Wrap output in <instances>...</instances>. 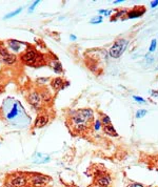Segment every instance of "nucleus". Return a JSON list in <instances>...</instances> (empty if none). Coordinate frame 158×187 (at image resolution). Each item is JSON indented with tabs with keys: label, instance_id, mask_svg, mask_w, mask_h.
<instances>
[{
	"label": "nucleus",
	"instance_id": "nucleus-1",
	"mask_svg": "<svg viewBox=\"0 0 158 187\" xmlns=\"http://www.w3.org/2000/svg\"><path fill=\"white\" fill-rule=\"evenodd\" d=\"M94 119V113L90 108L78 109L76 111H73L71 114V121L72 125L75 126L78 124H88V122H92Z\"/></svg>",
	"mask_w": 158,
	"mask_h": 187
},
{
	"label": "nucleus",
	"instance_id": "nucleus-2",
	"mask_svg": "<svg viewBox=\"0 0 158 187\" xmlns=\"http://www.w3.org/2000/svg\"><path fill=\"white\" fill-rule=\"evenodd\" d=\"M51 182V178L41 174H33L29 177V184L32 187H45Z\"/></svg>",
	"mask_w": 158,
	"mask_h": 187
},
{
	"label": "nucleus",
	"instance_id": "nucleus-3",
	"mask_svg": "<svg viewBox=\"0 0 158 187\" xmlns=\"http://www.w3.org/2000/svg\"><path fill=\"white\" fill-rule=\"evenodd\" d=\"M128 43H129V41L125 40V39H118L117 41H115L113 46L110 49V56L113 58H119L127 49Z\"/></svg>",
	"mask_w": 158,
	"mask_h": 187
},
{
	"label": "nucleus",
	"instance_id": "nucleus-4",
	"mask_svg": "<svg viewBox=\"0 0 158 187\" xmlns=\"http://www.w3.org/2000/svg\"><path fill=\"white\" fill-rule=\"evenodd\" d=\"M37 57L38 54L32 47H27L24 52H23L22 56H21V61H22L24 64L27 65H34L37 62Z\"/></svg>",
	"mask_w": 158,
	"mask_h": 187
},
{
	"label": "nucleus",
	"instance_id": "nucleus-5",
	"mask_svg": "<svg viewBox=\"0 0 158 187\" xmlns=\"http://www.w3.org/2000/svg\"><path fill=\"white\" fill-rule=\"evenodd\" d=\"M27 184H29V177L24 174H15L9 181L10 187H27Z\"/></svg>",
	"mask_w": 158,
	"mask_h": 187
},
{
	"label": "nucleus",
	"instance_id": "nucleus-6",
	"mask_svg": "<svg viewBox=\"0 0 158 187\" xmlns=\"http://www.w3.org/2000/svg\"><path fill=\"white\" fill-rule=\"evenodd\" d=\"M0 61L7 65H13L16 63L17 58L15 54L10 53L4 46L0 45Z\"/></svg>",
	"mask_w": 158,
	"mask_h": 187
},
{
	"label": "nucleus",
	"instance_id": "nucleus-7",
	"mask_svg": "<svg viewBox=\"0 0 158 187\" xmlns=\"http://www.w3.org/2000/svg\"><path fill=\"white\" fill-rule=\"evenodd\" d=\"M20 114H24V110H23L22 106L18 104V102H14L13 105H12V107L7 110L5 117H7V120L12 122V121L16 120Z\"/></svg>",
	"mask_w": 158,
	"mask_h": 187
},
{
	"label": "nucleus",
	"instance_id": "nucleus-8",
	"mask_svg": "<svg viewBox=\"0 0 158 187\" xmlns=\"http://www.w3.org/2000/svg\"><path fill=\"white\" fill-rule=\"evenodd\" d=\"M111 176L105 174V170L96 172V183L99 187H108L111 184Z\"/></svg>",
	"mask_w": 158,
	"mask_h": 187
},
{
	"label": "nucleus",
	"instance_id": "nucleus-9",
	"mask_svg": "<svg viewBox=\"0 0 158 187\" xmlns=\"http://www.w3.org/2000/svg\"><path fill=\"white\" fill-rule=\"evenodd\" d=\"M27 100H29L30 104L36 109H39L41 105V96L40 94L38 93V91H33L27 97Z\"/></svg>",
	"mask_w": 158,
	"mask_h": 187
},
{
	"label": "nucleus",
	"instance_id": "nucleus-10",
	"mask_svg": "<svg viewBox=\"0 0 158 187\" xmlns=\"http://www.w3.org/2000/svg\"><path fill=\"white\" fill-rule=\"evenodd\" d=\"M7 43V47H9L12 52H14V53H19V52L22 51V46L24 47L27 46L25 43L20 42V41H18V40H9Z\"/></svg>",
	"mask_w": 158,
	"mask_h": 187
},
{
	"label": "nucleus",
	"instance_id": "nucleus-11",
	"mask_svg": "<svg viewBox=\"0 0 158 187\" xmlns=\"http://www.w3.org/2000/svg\"><path fill=\"white\" fill-rule=\"evenodd\" d=\"M69 84H70L69 82H65V81H63L62 78H54L51 81V86L55 91H60V89L63 88V86H68Z\"/></svg>",
	"mask_w": 158,
	"mask_h": 187
},
{
	"label": "nucleus",
	"instance_id": "nucleus-12",
	"mask_svg": "<svg viewBox=\"0 0 158 187\" xmlns=\"http://www.w3.org/2000/svg\"><path fill=\"white\" fill-rule=\"evenodd\" d=\"M49 122V117L47 115H39L36 118L35 123H34V127L35 128H41V127L45 126Z\"/></svg>",
	"mask_w": 158,
	"mask_h": 187
},
{
	"label": "nucleus",
	"instance_id": "nucleus-13",
	"mask_svg": "<svg viewBox=\"0 0 158 187\" xmlns=\"http://www.w3.org/2000/svg\"><path fill=\"white\" fill-rule=\"evenodd\" d=\"M141 7H136L135 10H132V11L128 12V18L133 19V18H138V17H140V16H142L145 11V9L141 10Z\"/></svg>",
	"mask_w": 158,
	"mask_h": 187
},
{
	"label": "nucleus",
	"instance_id": "nucleus-14",
	"mask_svg": "<svg viewBox=\"0 0 158 187\" xmlns=\"http://www.w3.org/2000/svg\"><path fill=\"white\" fill-rule=\"evenodd\" d=\"M49 65L52 67V68H53V71H55V73L60 74V73H62V71H63L62 65H61V63L59 62L58 60H52V61H50Z\"/></svg>",
	"mask_w": 158,
	"mask_h": 187
},
{
	"label": "nucleus",
	"instance_id": "nucleus-15",
	"mask_svg": "<svg viewBox=\"0 0 158 187\" xmlns=\"http://www.w3.org/2000/svg\"><path fill=\"white\" fill-rule=\"evenodd\" d=\"M103 132H105L107 135H109V136L118 137L117 132L115 130V128H114V126L112 124L111 125H107V126H103Z\"/></svg>",
	"mask_w": 158,
	"mask_h": 187
},
{
	"label": "nucleus",
	"instance_id": "nucleus-16",
	"mask_svg": "<svg viewBox=\"0 0 158 187\" xmlns=\"http://www.w3.org/2000/svg\"><path fill=\"white\" fill-rule=\"evenodd\" d=\"M21 11H22V7H19V9H17L16 11L14 12H11V13H9L7 15L4 16V19H9V18H12V17H15V16H17L18 14H20Z\"/></svg>",
	"mask_w": 158,
	"mask_h": 187
},
{
	"label": "nucleus",
	"instance_id": "nucleus-17",
	"mask_svg": "<svg viewBox=\"0 0 158 187\" xmlns=\"http://www.w3.org/2000/svg\"><path fill=\"white\" fill-rule=\"evenodd\" d=\"M101 124L103 125V126H107V125H111V119H110L109 116H107V115H102V118H101Z\"/></svg>",
	"mask_w": 158,
	"mask_h": 187
},
{
	"label": "nucleus",
	"instance_id": "nucleus-18",
	"mask_svg": "<svg viewBox=\"0 0 158 187\" xmlns=\"http://www.w3.org/2000/svg\"><path fill=\"white\" fill-rule=\"evenodd\" d=\"M123 14H128V11H118L117 13H116L115 15H114L113 17H112L111 21H115V20H117L118 18H119V17H121V16H122Z\"/></svg>",
	"mask_w": 158,
	"mask_h": 187
},
{
	"label": "nucleus",
	"instance_id": "nucleus-19",
	"mask_svg": "<svg viewBox=\"0 0 158 187\" xmlns=\"http://www.w3.org/2000/svg\"><path fill=\"white\" fill-rule=\"evenodd\" d=\"M147 115V110L145 109H139V110L136 113V118H142Z\"/></svg>",
	"mask_w": 158,
	"mask_h": 187
},
{
	"label": "nucleus",
	"instance_id": "nucleus-20",
	"mask_svg": "<svg viewBox=\"0 0 158 187\" xmlns=\"http://www.w3.org/2000/svg\"><path fill=\"white\" fill-rule=\"evenodd\" d=\"M90 22L92 23V24H97V23H101L102 22V17L101 16H98V17H96V18H93Z\"/></svg>",
	"mask_w": 158,
	"mask_h": 187
},
{
	"label": "nucleus",
	"instance_id": "nucleus-21",
	"mask_svg": "<svg viewBox=\"0 0 158 187\" xmlns=\"http://www.w3.org/2000/svg\"><path fill=\"white\" fill-rule=\"evenodd\" d=\"M156 45H157V41H156V39H153L151 42V46H150V52H154L156 49Z\"/></svg>",
	"mask_w": 158,
	"mask_h": 187
},
{
	"label": "nucleus",
	"instance_id": "nucleus-22",
	"mask_svg": "<svg viewBox=\"0 0 158 187\" xmlns=\"http://www.w3.org/2000/svg\"><path fill=\"white\" fill-rule=\"evenodd\" d=\"M101 127V121L100 120H96L95 124H94V129L95 130H99Z\"/></svg>",
	"mask_w": 158,
	"mask_h": 187
},
{
	"label": "nucleus",
	"instance_id": "nucleus-23",
	"mask_svg": "<svg viewBox=\"0 0 158 187\" xmlns=\"http://www.w3.org/2000/svg\"><path fill=\"white\" fill-rule=\"evenodd\" d=\"M39 2H40L39 0H37V1H34V3H33V4H32L31 7H30V12H33V10L35 9V7H37L38 4H39Z\"/></svg>",
	"mask_w": 158,
	"mask_h": 187
},
{
	"label": "nucleus",
	"instance_id": "nucleus-24",
	"mask_svg": "<svg viewBox=\"0 0 158 187\" xmlns=\"http://www.w3.org/2000/svg\"><path fill=\"white\" fill-rule=\"evenodd\" d=\"M133 99H134V100H136V101H138V102H140V103H145V99L140 98V97H137V96H133Z\"/></svg>",
	"mask_w": 158,
	"mask_h": 187
},
{
	"label": "nucleus",
	"instance_id": "nucleus-25",
	"mask_svg": "<svg viewBox=\"0 0 158 187\" xmlns=\"http://www.w3.org/2000/svg\"><path fill=\"white\" fill-rule=\"evenodd\" d=\"M128 187H145V186L142 184H140V183H132Z\"/></svg>",
	"mask_w": 158,
	"mask_h": 187
},
{
	"label": "nucleus",
	"instance_id": "nucleus-26",
	"mask_svg": "<svg viewBox=\"0 0 158 187\" xmlns=\"http://www.w3.org/2000/svg\"><path fill=\"white\" fill-rule=\"evenodd\" d=\"M158 5V0H155V1H152L151 2V7H155Z\"/></svg>",
	"mask_w": 158,
	"mask_h": 187
},
{
	"label": "nucleus",
	"instance_id": "nucleus-27",
	"mask_svg": "<svg viewBox=\"0 0 158 187\" xmlns=\"http://www.w3.org/2000/svg\"><path fill=\"white\" fill-rule=\"evenodd\" d=\"M152 96H153V97H158V91H152Z\"/></svg>",
	"mask_w": 158,
	"mask_h": 187
},
{
	"label": "nucleus",
	"instance_id": "nucleus-28",
	"mask_svg": "<svg viewBox=\"0 0 158 187\" xmlns=\"http://www.w3.org/2000/svg\"><path fill=\"white\" fill-rule=\"evenodd\" d=\"M71 39H72V40H76V36L75 35H71Z\"/></svg>",
	"mask_w": 158,
	"mask_h": 187
},
{
	"label": "nucleus",
	"instance_id": "nucleus-29",
	"mask_svg": "<svg viewBox=\"0 0 158 187\" xmlns=\"http://www.w3.org/2000/svg\"><path fill=\"white\" fill-rule=\"evenodd\" d=\"M119 2H123V1H122V0H121V1H120V0H117V1H114V3H119Z\"/></svg>",
	"mask_w": 158,
	"mask_h": 187
}]
</instances>
